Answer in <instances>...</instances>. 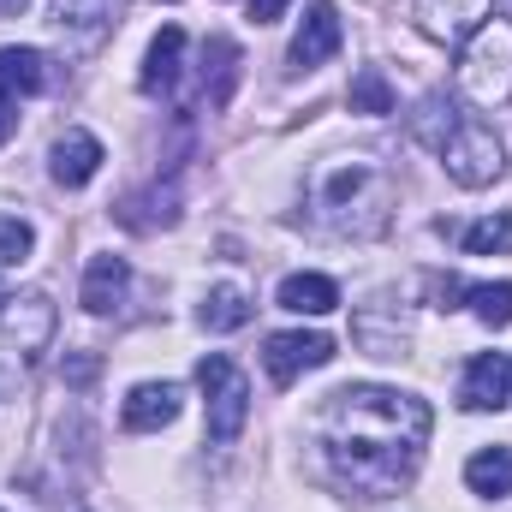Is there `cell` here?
Listing matches in <instances>:
<instances>
[{
	"label": "cell",
	"instance_id": "1",
	"mask_svg": "<svg viewBox=\"0 0 512 512\" xmlns=\"http://www.w3.org/2000/svg\"><path fill=\"white\" fill-rule=\"evenodd\" d=\"M429 429H435V411L417 399V393H399V387H334L316 411V435L334 459V471L364 489L370 501L399 495L417 465H423V447H429Z\"/></svg>",
	"mask_w": 512,
	"mask_h": 512
},
{
	"label": "cell",
	"instance_id": "2",
	"mask_svg": "<svg viewBox=\"0 0 512 512\" xmlns=\"http://www.w3.org/2000/svg\"><path fill=\"white\" fill-rule=\"evenodd\" d=\"M54 322H60V310H54L48 292H12V298H0V399L18 393V382L36 370V358L54 340Z\"/></svg>",
	"mask_w": 512,
	"mask_h": 512
},
{
	"label": "cell",
	"instance_id": "3",
	"mask_svg": "<svg viewBox=\"0 0 512 512\" xmlns=\"http://www.w3.org/2000/svg\"><path fill=\"white\" fill-rule=\"evenodd\" d=\"M459 90H465L477 108H495V102L512 96V18H489L483 30L465 36Z\"/></svg>",
	"mask_w": 512,
	"mask_h": 512
},
{
	"label": "cell",
	"instance_id": "4",
	"mask_svg": "<svg viewBox=\"0 0 512 512\" xmlns=\"http://www.w3.org/2000/svg\"><path fill=\"white\" fill-rule=\"evenodd\" d=\"M441 167H447V179H453V185L483 191V185H495V179L507 173V149H501L495 126H483V120L459 114L453 137L441 143Z\"/></svg>",
	"mask_w": 512,
	"mask_h": 512
},
{
	"label": "cell",
	"instance_id": "5",
	"mask_svg": "<svg viewBox=\"0 0 512 512\" xmlns=\"http://www.w3.org/2000/svg\"><path fill=\"white\" fill-rule=\"evenodd\" d=\"M197 387H203V405H209V441H239L245 435V417H251V382L239 376L233 358L209 352L197 364Z\"/></svg>",
	"mask_w": 512,
	"mask_h": 512
},
{
	"label": "cell",
	"instance_id": "6",
	"mask_svg": "<svg viewBox=\"0 0 512 512\" xmlns=\"http://www.w3.org/2000/svg\"><path fill=\"white\" fill-rule=\"evenodd\" d=\"M376 185H387L376 167H340V173L328 179V191H322L328 221H334V227H346V233H382L387 215H382V209H364V191H376Z\"/></svg>",
	"mask_w": 512,
	"mask_h": 512
},
{
	"label": "cell",
	"instance_id": "7",
	"mask_svg": "<svg viewBox=\"0 0 512 512\" xmlns=\"http://www.w3.org/2000/svg\"><path fill=\"white\" fill-rule=\"evenodd\" d=\"M262 364H268V382L274 387H292L304 370H322V364H334V340L328 334H268V352H262Z\"/></svg>",
	"mask_w": 512,
	"mask_h": 512
},
{
	"label": "cell",
	"instance_id": "8",
	"mask_svg": "<svg viewBox=\"0 0 512 512\" xmlns=\"http://www.w3.org/2000/svg\"><path fill=\"white\" fill-rule=\"evenodd\" d=\"M340 42H346V24H340V12H334V0H310L304 6V24H298V36H292V72H310V66H322V60H334L340 54Z\"/></svg>",
	"mask_w": 512,
	"mask_h": 512
},
{
	"label": "cell",
	"instance_id": "9",
	"mask_svg": "<svg viewBox=\"0 0 512 512\" xmlns=\"http://www.w3.org/2000/svg\"><path fill=\"white\" fill-rule=\"evenodd\" d=\"M489 6H495V0H417V18H423L429 36H441V42H465L471 30L489 24Z\"/></svg>",
	"mask_w": 512,
	"mask_h": 512
},
{
	"label": "cell",
	"instance_id": "10",
	"mask_svg": "<svg viewBox=\"0 0 512 512\" xmlns=\"http://www.w3.org/2000/svg\"><path fill=\"white\" fill-rule=\"evenodd\" d=\"M102 143L90 137V131H66L60 143H54V161H48V173H54V185H66V191H78V185H90L96 173H102Z\"/></svg>",
	"mask_w": 512,
	"mask_h": 512
},
{
	"label": "cell",
	"instance_id": "11",
	"mask_svg": "<svg viewBox=\"0 0 512 512\" xmlns=\"http://www.w3.org/2000/svg\"><path fill=\"white\" fill-rule=\"evenodd\" d=\"M173 417H179V387H173V382H137L126 393V411H120V423H126L131 435L167 429Z\"/></svg>",
	"mask_w": 512,
	"mask_h": 512
},
{
	"label": "cell",
	"instance_id": "12",
	"mask_svg": "<svg viewBox=\"0 0 512 512\" xmlns=\"http://www.w3.org/2000/svg\"><path fill=\"white\" fill-rule=\"evenodd\" d=\"M507 376H512V364L501 352L471 358L465 387H459V405H465V411H501V405H507Z\"/></svg>",
	"mask_w": 512,
	"mask_h": 512
},
{
	"label": "cell",
	"instance_id": "13",
	"mask_svg": "<svg viewBox=\"0 0 512 512\" xmlns=\"http://www.w3.org/2000/svg\"><path fill=\"white\" fill-rule=\"evenodd\" d=\"M120 6H126V0H54V30L72 36L78 48H90V42L120 18Z\"/></svg>",
	"mask_w": 512,
	"mask_h": 512
},
{
	"label": "cell",
	"instance_id": "14",
	"mask_svg": "<svg viewBox=\"0 0 512 512\" xmlns=\"http://www.w3.org/2000/svg\"><path fill=\"white\" fill-rule=\"evenodd\" d=\"M126 286H131L126 256H90V268H84V310H90V316H108V310H120Z\"/></svg>",
	"mask_w": 512,
	"mask_h": 512
},
{
	"label": "cell",
	"instance_id": "15",
	"mask_svg": "<svg viewBox=\"0 0 512 512\" xmlns=\"http://www.w3.org/2000/svg\"><path fill=\"white\" fill-rule=\"evenodd\" d=\"M239 66H245V54H239L233 36H209L203 42V90H209V108H227V96L239 84Z\"/></svg>",
	"mask_w": 512,
	"mask_h": 512
},
{
	"label": "cell",
	"instance_id": "16",
	"mask_svg": "<svg viewBox=\"0 0 512 512\" xmlns=\"http://www.w3.org/2000/svg\"><path fill=\"white\" fill-rule=\"evenodd\" d=\"M179 60H185V30L179 24H167L155 42H149V60H143V96H167L173 90V78H179Z\"/></svg>",
	"mask_w": 512,
	"mask_h": 512
},
{
	"label": "cell",
	"instance_id": "17",
	"mask_svg": "<svg viewBox=\"0 0 512 512\" xmlns=\"http://www.w3.org/2000/svg\"><path fill=\"white\" fill-rule=\"evenodd\" d=\"M280 310L328 316V310H340V286H334L328 274H286V280H280Z\"/></svg>",
	"mask_w": 512,
	"mask_h": 512
},
{
	"label": "cell",
	"instance_id": "18",
	"mask_svg": "<svg viewBox=\"0 0 512 512\" xmlns=\"http://www.w3.org/2000/svg\"><path fill=\"white\" fill-rule=\"evenodd\" d=\"M48 84V60L42 48H0V96L18 102V96H36Z\"/></svg>",
	"mask_w": 512,
	"mask_h": 512
},
{
	"label": "cell",
	"instance_id": "19",
	"mask_svg": "<svg viewBox=\"0 0 512 512\" xmlns=\"http://www.w3.org/2000/svg\"><path fill=\"white\" fill-rule=\"evenodd\" d=\"M465 483H471V495H489V501L512 495V447H483L465 465Z\"/></svg>",
	"mask_w": 512,
	"mask_h": 512
},
{
	"label": "cell",
	"instance_id": "20",
	"mask_svg": "<svg viewBox=\"0 0 512 512\" xmlns=\"http://www.w3.org/2000/svg\"><path fill=\"white\" fill-rule=\"evenodd\" d=\"M453 126H459V108H453L447 96H423L417 114H411V137H417L423 149H435V155H441V143L453 137Z\"/></svg>",
	"mask_w": 512,
	"mask_h": 512
},
{
	"label": "cell",
	"instance_id": "21",
	"mask_svg": "<svg viewBox=\"0 0 512 512\" xmlns=\"http://www.w3.org/2000/svg\"><path fill=\"white\" fill-rule=\"evenodd\" d=\"M197 316H203V328H209V334H233V328H245V322H251V298H245L239 286H215V292L203 298V310H197Z\"/></svg>",
	"mask_w": 512,
	"mask_h": 512
},
{
	"label": "cell",
	"instance_id": "22",
	"mask_svg": "<svg viewBox=\"0 0 512 512\" xmlns=\"http://www.w3.org/2000/svg\"><path fill=\"white\" fill-rule=\"evenodd\" d=\"M459 245L471 256H507L512 251V215H489V221L459 227Z\"/></svg>",
	"mask_w": 512,
	"mask_h": 512
},
{
	"label": "cell",
	"instance_id": "23",
	"mask_svg": "<svg viewBox=\"0 0 512 512\" xmlns=\"http://www.w3.org/2000/svg\"><path fill=\"white\" fill-rule=\"evenodd\" d=\"M352 114H370V120L393 114V84H387L382 66H364V72L352 78Z\"/></svg>",
	"mask_w": 512,
	"mask_h": 512
},
{
	"label": "cell",
	"instance_id": "24",
	"mask_svg": "<svg viewBox=\"0 0 512 512\" xmlns=\"http://www.w3.org/2000/svg\"><path fill=\"white\" fill-rule=\"evenodd\" d=\"M465 298H471V310H477L489 328H507V322H512V280H495V286H471Z\"/></svg>",
	"mask_w": 512,
	"mask_h": 512
},
{
	"label": "cell",
	"instance_id": "25",
	"mask_svg": "<svg viewBox=\"0 0 512 512\" xmlns=\"http://www.w3.org/2000/svg\"><path fill=\"white\" fill-rule=\"evenodd\" d=\"M30 251H36V233H30L24 221H12V215H0V268H12V262H24Z\"/></svg>",
	"mask_w": 512,
	"mask_h": 512
},
{
	"label": "cell",
	"instance_id": "26",
	"mask_svg": "<svg viewBox=\"0 0 512 512\" xmlns=\"http://www.w3.org/2000/svg\"><path fill=\"white\" fill-rule=\"evenodd\" d=\"M286 12V0H251V24H274Z\"/></svg>",
	"mask_w": 512,
	"mask_h": 512
},
{
	"label": "cell",
	"instance_id": "27",
	"mask_svg": "<svg viewBox=\"0 0 512 512\" xmlns=\"http://www.w3.org/2000/svg\"><path fill=\"white\" fill-rule=\"evenodd\" d=\"M12 131H18V102H6V96H0V143H6Z\"/></svg>",
	"mask_w": 512,
	"mask_h": 512
},
{
	"label": "cell",
	"instance_id": "28",
	"mask_svg": "<svg viewBox=\"0 0 512 512\" xmlns=\"http://www.w3.org/2000/svg\"><path fill=\"white\" fill-rule=\"evenodd\" d=\"M66 376H72V382H90V376H96V358H78V364H72Z\"/></svg>",
	"mask_w": 512,
	"mask_h": 512
},
{
	"label": "cell",
	"instance_id": "29",
	"mask_svg": "<svg viewBox=\"0 0 512 512\" xmlns=\"http://www.w3.org/2000/svg\"><path fill=\"white\" fill-rule=\"evenodd\" d=\"M24 6H30V0H0V18H18Z\"/></svg>",
	"mask_w": 512,
	"mask_h": 512
}]
</instances>
